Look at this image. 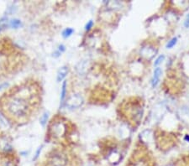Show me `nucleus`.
I'll list each match as a JSON object with an SVG mask.
<instances>
[{"label":"nucleus","mask_w":189,"mask_h":166,"mask_svg":"<svg viewBox=\"0 0 189 166\" xmlns=\"http://www.w3.org/2000/svg\"><path fill=\"white\" fill-rule=\"evenodd\" d=\"M67 71H68V69L67 66H63L61 68L57 74V81H62L66 77Z\"/></svg>","instance_id":"6e6552de"},{"label":"nucleus","mask_w":189,"mask_h":166,"mask_svg":"<svg viewBox=\"0 0 189 166\" xmlns=\"http://www.w3.org/2000/svg\"><path fill=\"white\" fill-rule=\"evenodd\" d=\"M164 59H165V56H164V55H160L157 59L156 60V61L154 63V66H157L160 64H161L162 61H164Z\"/></svg>","instance_id":"4468645a"},{"label":"nucleus","mask_w":189,"mask_h":166,"mask_svg":"<svg viewBox=\"0 0 189 166\" xmlns=\"http://www.w3.org/2000/svg\"><path fill=\"white\" fill-rule=\"evenodd\" d=\"M10 25H11L13 28L17 29V28H19V26L21 25V22H20V20H19V19H13Z\"/></svg>","instance_id":"ddd939ff"},{"label":"nucleus","mask_w":189,"mask_h":166,"mask_svg":"<svg viewBox=\"0 0 189 166\" xmlns=\"http://www.w3.org/2000/svg\"><path fill=\"white\" fill-rule=\"evenodd\" d=\"M43 166H71L68 155L62 151H53L49 154Z\"/></svg>","instance_id":"f03ea898"},{"label":"nucleus","mask_w":189,"mask_h":166,"mask_svg":"<svg viewBox=\"0 0 189 166\" xmlns=\"http://www.w3.org/2000/svg\"><path fill=\"white\" fill-rule=\"evenodd\" d=\"M185 26L186 27H189V15L188 16V18H187V20L185 22Z\"/></svg>","instance_id":"f3484780"},{"label":"nucleus","mask_w":189,"mask_h":166,"mask_svg":"<svg viewBox=\"0 0 189 166\" xmlns=\"http://www.w3.org/2000/svg\"><path fill=\"white\" fill-rule=\"evenodd\" d=\"M82 103V98L81 97L77 96V95H74L72 97H71L68 101L67 102V104L68 105L71 107H80Z\"/></svg>","instance_id":"39448f33"},{"label":"nucleus","mask_w":189,"mask_h":166,"mask_svg":"<svg viewBox=\"0 0 189 166\" xmlns=\"http://www.w3.org/2000/svg\"><path fill=\"white\" fill-rule=\"evenodd\" d=\"M155 54H156L155 49L151 48V47H148V46L145 47L144 49L141 50V55L146 59H151L154 56Z\"/></svg>","instance_id":"0eeeda50"},{"label":"nucleus","mask_w":189,"mask_h":166,"mask_svg":"<svg viewBox=\"0 0 189 166\" xmlns=\"http://www.w3.org/2000/svg\"><path fill=\"white\" fill-rule=\"evenodd\" d=\"M37 99L36 90L30 85H25L13 90L2 99V107L10 117L22 122L31 114Z\"/></svg>","instance_id":"f257e3e1"},{"label":"nucleus","mask_w":189,"mask_h":166,"mask_svg":"<svg viewBox=\"0 0 189 166\" xmlns=\"http://www.w3.org/2000/svg\"><path fill=\"white\" fill-rule=\"evenodd\" d=\"M131 166H148V163L143 160H137L136 162H134Z\"/></svg>","instance_id":"9b49d317"},{"label":"nucleus","mask_w":189,"mask_h":166,"mask_svg":"<svg viewBox=\"0 0 189 166\" xmlns=\"http://www.w3.org/2000/svg\"><path fill=\"white\" fill-rule=\"evenodd\" d=\"M161 72H162L161 68L160 67H156V70L154 71V75H153V78H152V86L153 87H156L158 85L160 77L161 76Z\"/></svg>","instance_id":"423d86ee"},{"label":"nucleus","mask_w":189,"mask_h":166,"mask_svg":"<svg viewBox=\"0 0 189 166\" xmlns=\"http://www.w3.org/2000/svg\"><path fill=\"white\" fill-rule=\"evenodd\" d=\"M176 41H177V39H176V37L172 38L170 41H168V43L166 44V48H167V49H171V48H172V47H173V46H174V45L176 44Z\"/></svg>","instance_id":"f8f14e48"},{"label":"nucleus","mask_w":189,"mask_h":166,"mask_svg":"<svg viewBox=\"0 0 189 166\" xmlns=\"http://www.w3.org/2000/svg\"><path fill=\"white\" fill-rule=\"evenodd\" d=\"M66 92H67V81H65L63 82L62 88V93H61V102H62L66 97Z\"/></svg>","instance_id":"1a4fd4ad"},{"label":"nucleus","mask_w":189,"mask_h":166,"mask_svg":"<svg viewBox=\"0 0 189 166\" xmlns=\"http://www.w3.org/2000/svg\"><path fill=\"white\" fill-rule=\"evenodd\" d=\"M67 132V127L66 124L61 121H58L57 123H53L50 129V136H52L53 138L59 139L62 138L65 135Z\"/></svg>","instance_id":"7ed1b4c3"},{"label":"nucleus","mask_w":189,"mask_h":166,"mask_svg":"<svg viewBox=\"0 0 189 166\" xmlns=\"http://www.w3.org/2000/svg\"><path fill=\"white\" fill-rule=\"evenodd\" d=\"M0 166H18V160L10 154H0Z\"/></svg>","instance_id":"20e7f679"},{"label":"nucleus","mask_w":189,"mask_h":166,"mask_svg":"<svg viewBox=\"0 0 189 166\" xmlns=\"http://www.w3.org/2000/svg\"><path fill=\"white\" fill-rule=\"evenodd\" d=\"M73 32H74L73 29L67 28V29H66V30L62 32V36L64 37V38H67V37H69L71 35H72Z\"/></svg>","instance_id":"9d476101"},{"label":"nucleus","mask_w":189,"mask_h":166,"mask_svg":"<svg viewBox=\"0 0 189 166\" xmlns=\"http://www.w3.org/2000/svg\"><path fill=\"white\" fill-rule=\"evenodd\" d=\"M93 22L92 20H90L88 24H87V25H86V28H85L86 30H89L93 27Z\"/></svg>","instance_id":"dca6fc26"},{"label":"nucleus","mask_w":189,"mask_h":166,"mask_svg":"<svg viewBox=\"0 0 189 166\" xmlns=\"http://www.w3.org/2000/svg\"><path fill=\"white\" fill-rule=\"evenodd\" d=\"M47 118H48V113L47 112H45L44 113L43 115H42V117H40V123L44 126L45 124L47 122Z\"/></svg>","instance_id":"2eb2a0df"}]
</instances>
